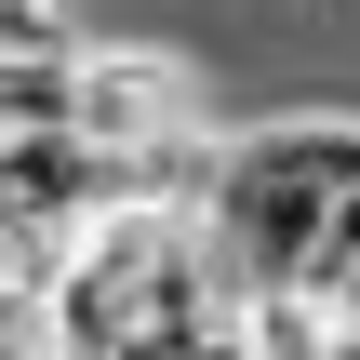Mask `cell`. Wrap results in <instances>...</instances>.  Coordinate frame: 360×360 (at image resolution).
Returning <instances> with one entry per match:
<instances>
[{
  "instance_id": "cell-1",
  "label": "cell",
  "mask_w": 360,
  "mask_h": 360,
  "mask_svg": "<svg viewBox=\"0 0 360 360\" xmlns=\"http://www.w3.org/2000/svg\"><path fill=\"white\" fill-rule=\"evenodd\" d=\"M347 200H360V107H294V120L227 134L200 240H214L227 294H307V267L347 227Z\"/></svg>"
},
{
  "instance_id": "cell-2",
  "label": "cell",
  "mask_w": 360,
  "mask_h": 360,
  "mask_svg": "<svg viewBox=\"0 0 360 360\" xmlns=\"http://www.w3.org/2000/svg\"><path fill=\"white\" fill-rule=\"evenodd\" d=\"M80 134L107 160H160V147H200L214 107H200V67L160 53V40H94L80 53Z\"/></svg>"
},
{
  "instance_id": "cell-3",
  "label": "cell",
  "mask_w": 360,
  "mask_h": 360,
  "mask_svg": "<svg viewBox=\"0 0 360 360\" xmlns=\"http://www.w3.org/2000/svg\"><path fill=\"white\" fill-rule=\"evenodd\" d=\"M80 53L94 40H0V147L80 134Z\"/></svg>"
}]
</instances>
